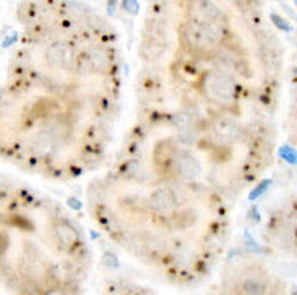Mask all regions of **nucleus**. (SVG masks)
<instances>
[{
	"instance_id": "6",
	"label": "nucleus",
	"mask_w": 297,
	"mask_h": 295,
	"mask_svg": "<svg viewBox=\"0 0 297 295\" xmlns=\"http://www.w3.org/2000/svg\"><path fill=\"white\" fill-rule=\"evenodd\" d=\"M54 234H56L57 243L60 245V248H64V250L73 248L78 243V240H80V235H78L76 229L73 226H70L68 222H60L56 227V230H54Z\"/></svg>"
},
{
	"instance_id": "9",
	"label": "nucleus",
	"mask_w": 297,
	"mask_h": 295,
	"mask_svg": "<svg viewBox=\"0 0 297 295\" xmlns=\"http://www.w3.org/2000/svg\"><path fill=\"white\" fill-rule=\"evenodd\" d=\"M268 289V282L265 281L263 277H259V276H250V277H245L244 282L240 284V290L244 293H255V295H260V293H265Z\"/></svg>"
},
{
	"instance_id": "8",
	"label": "nucleus",
	"mask_w": 297,
	"mask_h": 295,
	"mask_svg": "<svg viewBox=\"0 0 297 295\" xmlns=\"http://www.w3.org/2000/svg\"><path fill=\"white\" fill-rule=\"evenodd\" d=\"M88 62L93 70H96L99 73H106L109 68H111V57L109 54L103 49H95L90 52Z\"/></svg>"
},
{
	"instance_id": "15",
	"label": "nucleus",
	"mask_w": 297,
	"mask_h": 295,
	"mask_svg": "<svg viewBox=\"0 0 297 295\" xmlns=\"http://www.w3.org/2000/svg\"><path fill=\"white\" fill-rule=\"evenodd\" d=\"M115 4H117V0H109V2H107L109 12H114V9H115Z\"/></svg>"
},
{
	"instance_id": "1",
	"label": "nucleus",
	"mask_w": 297,
	"mask_h": 295,
	"mask_svg": "<svg viewBox=\"0 0 297 295\" xmlns=\"http://www.w3.org/2000/svg\"><path fill=\"white\" fill-rule=\"evenodd\" d=\"M203 91L209 101L221 107H232L237 101L236 81L224 72H209L203 78Z\"/></svg>"
},
{
	"instance_id": "10",
	"label": "nucleus",
	"mask_w": 297,
	"mask_h": 295,
	"mask_svg": "<svg viewBox=\"0 0 297 295\" xmlns=\"http://www.w3.org/2000/svg\"><path fill=\"white\" fill-rule=\"evenodd\" d=\"M271 21L275 23V26L279 28L281 31H286V33H291V31H292V26L289 25V23H287L284 18L278 17L276 13H271Z\"/></svg>"
},
{
	"instance_id": "2",
	"label": "nucleus",
	"mask_w": 297,
	"mask_h": 295,
	"mask_svg": "<svg viewBox=\"0 0 297 295\" xmlns=\"http://www.w3.org/2000/svg\"><path fill=\"white\" fill-rule=\"evenodd\" d=\"M213 136L216 143L224 146L236 143L240 136L239 122L232 115H223V117H220L213 123Z\"/></svg>"
},
{
	"instance_id": "17",
	"label": "nucleus",
	"mask_w": 297,
	"mask_h": 295,
	"mask_svg": "<svg viewBox=\"0 0 297 295\" xmlns=\"http://www.w3.org/2000/svg\"><path fill=\"white\" fill-rule=\"evenodd\" d=\"M294 4H295V7H297V0H294Z\"/></svg>"
},
{
	"instance_id": "12",
	"label": "nucleus",
	"mask_w": 297,
	"mask_h": 295,
	"mask_svg": "<svg viewBox=\"0 0 297 295\" xmlns=\"http://www.w3.org/2000/svg\"><path fill=\"white\" fill-rule=\"evenodd\" d=\"M122 7H123V10L127 13H130V15L138 13V2L137 0H122Z\"/></svg>"
},
{
	"instance_id": "11",
	"label": "nucleus",
	"mask_w": 297,
	"mask_h": 295,
	"mask_svg": "<svg viewBox=\"0 0 297 295\" xmlns=\"http://www.w3.org/2000/svg\"><path fill=\"white\" fill-rule=\"evenodd\" d=\"M281 158H284L289 164H295L297 162V154H295V151L294 150H289V148H281Z\"/></svg>"
},
{
	"instance_id": "16",
	"label": "nucleus",
	"mask_w": 297,
	"mask_h": 295,
	"mask_svg": "<svg viewBox=\"0 0 297 295\" xmlns=\"http://www.w3.org/2000/svg\"><path fill=\"white\" fill-rule=\"evenodd\" d=\"M294 73H295V76H297V68H295V70H294Z\"/></svg>"
},
{
	"instance_id": "5",
	"label": "nucleus",
	"mask_w": 297,
	"mask_h": 295,
	"mask_svg": "<svg viewBox=\"0 0 297 295\" xmlns=\"http://www.w3.org/2000/svg\"><path fill=\"white\" fill-rule=\"evenodd\" d=\"M46 60L54 68H70L73 64V52L64 42H56L46 52Z\"/></svg>"
},
{
	"instance_id": "7",
	"label": "nucleus",
	"mask_w": 297,
	"mask_h": 295,
	"mask_svg": "<svg viewBox=\"0 0 297 295\" xmlns=\"http://www.w3.org/2000/svg\"><path fill=\"white\" fill-rule=\"evenodd\" d=\"M195 12L203 21H218L221 17V10L213 0H197Z\"/></svg>"
},
{
	"instance_id": "13",
	"label": "nucleus",
	"mask_w": 297,
	"mask_h": 295,
	"mask_svg": "<svg viewBox=\"0 0 297 295\" xmlns=\"http://www.w3.org/2000/svg\"><path fill=\"white\" fill-rule=\"evenodd\" d=\"M268 185H270V180H265V182H262V183L259 185V187H257V188H255L252 193H250V200H255V198H259V196L262 195V193L268 188Z\"/></svg>"
},
{
	"instance_id": "3",
	"label": "nucleus",
	"mask_w": 297,
	"mask_h": 295,
	"mask_svg": "<svg viewBox=\"0 0 297 295\" xmlns=\"http://www.w3.org/2000/svg\"><path fill=\"white\" fill-rule=\"evenodd\" d=\"M181 205V196H179V191H176L174 188H156L150 198H148V206H150L153 211L158 213H166L171 211V209L177 208Z\"/></svg>"
},
{
	"instance_id": "4",
	"label": "nucleus",
	"mask_w": 297,
	"mask_h": 295,
	"mask_svg": "<svg viewBox=\"0 0 297 295\" xmlns=\"http://www.w3.org/2000/svg\"><path fill=\"white\" fill-rule=\"evenodd\" d=\"M174 169H176L177 175L187 182L195 180V178H198L201 174L200 161L195 158L190 151H181L177 154L176 161H174Z\"/></svg>"
},
{
	"instance_id": "14",
	"label": "nucleus",
	"mask_w": 297,
	"mask_h": 295,
	"mask_svg": "<svg viewBox=\"0 0 297 295\" xmlns=\"http://www.w3.org/2000/svg\"><path fill=\"white\" fill-rule=\"evenodd\" d=\"M104 263H106L107 266H111V265H112V268H117V266H119V261H117L115 255H112V253H106V255H104Z\"/></svg>"
}]
</instances>
